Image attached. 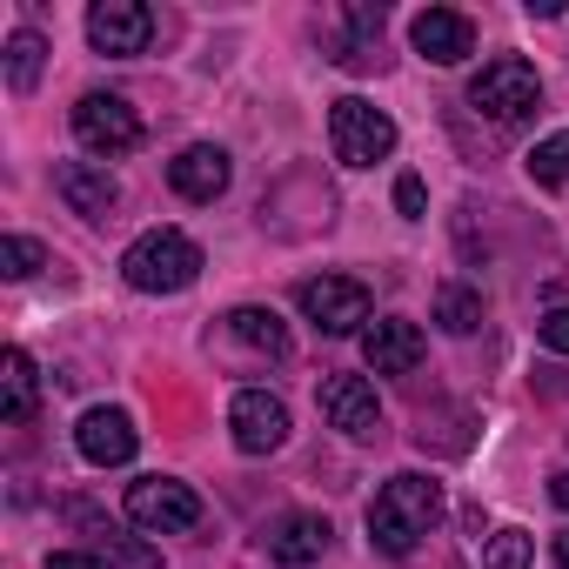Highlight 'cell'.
Here are the masks:
<instances>
[{
  "mask_svg": "<svg viewBox=\"0 0 569 569\" xmlns=\"http://www.w3.org/2000/svg\"><path fill=\"white\" fill-rule=\"evenodd\" d=\"M436 522H442V482L416 476V469L389 476L376 489V502H369V542H376V556H409Z\"/></svg>",
  "mask_w": 569,
  "mask_h": 569,
  "instance_id": "obj_1",
  "label": "cell"
},
{
  "mask_svg": "<svg viewBox=\"0 0 569 569\" xmlns=\"http://www.w3.org/2000/svg\"><path fill=\"white\" fill-rule=\"evenodd\" d=\"M194 274H201V248L181 228H148L121 254V281L141 296H181V289H194Z\"/></svg>",
  "mask_w": 569,
  "mask_h": 569,
  "instance_id": "obj_2",
  "label": "cell"
},
{
  "mask_svg": "<svg viewBox=\"0 0 569 569\" xmlns=\"http://www.w3.org/2000/svg\"><path fill=\"white\" fill-rule=\"evenodd\" d=\"M329 141H336V161L342 168H376L396 154V121L382 108H369L362 94H342L329 108Z\"/></svg>",
  "mask_w": 569,
  "mask_h": 569,
  "instance_id": "obj_3",
  "label": "cell"
},
{
  "mask_svg": "<svg viewBox=\"0 0 569 569\" xmlns=\"http://www.w3.org/2000/svg\"><path fill=\"white\" fill-rule=\"evenodd\" d=\"M469 108H482L489 121H522L542 108V81L522 54H496L476 81H469Z\"/></svg>",
  "mask_w": 569,
  "mask_h": 569,
  "instance_id": "obj_4",
  "label": "cell"
},
{
  "mask_svg": "<svg viewBox=\"0 0 569 569\" xmlns=\"http://www.w3.org/2000/svg\"><path fill=\"white\" fill-rule=\"evenodd\" d=\"M74 141L94 154V161H121L141 148V114L121 101V94H81L74 101Z\"/></svg>",
  "mask_w": 569,
  "mask_h": 569,
  "instance_id": "obj_5",
  "label": "cell"
},
{
  "mask_svg": "<svg viewBox=\"0 0 569 569\" xmlns=\"http://www.w3.org/2000/svg\"><path fill=\"white\" fill-rule=\"evenodd\" d=\"M296 309H302L322 336H356V329L376 316L369 289H362V281H349V274H316V281H302V289H296Z\"/></svg>",
  "mask_w": 569,
  "mask_h": 569,
  "instance_id": "obj_6",
  "label": "cell"
},
{
  "mask_svg": "<svg viewBox=\"0 0 569 569\" xmlns=\"http://www.w3.org/2000/svg\"><path fill=\"white\" fill-rule=\"evenodd\" d=\"M128 522H141L154 536L194 529L201 522V496L188 482H174V476H141V482H128Z\"/></svg>",
  "mask_w": 569,
  "mask_h": 569,
  "instance_id": "obj_7",
  "label": "cell"
},
{
  "mask_svg": "<svg viewBox=\"0 0 569 569\" xmlns=\"http://www.w3.org/2000/svg\"><path fill=\"white\" fill-rule=\"evenodd\" d=\"M228 429H234L241 456H274L289 442V409H281V396H268V389H241L228 402Z\"/></svg>",
  "mask_w": 569,
  "mask_h": 569,
  "instance_id": "obj_8",
  "label": "cell"
},
{
  "mask_svg": "<svg viewBox=\"0 0 569 569\" xmlns=\"http://www.w3.org/2000/svg\"><path fill=\"white\" fill-rule=\"evenodd\" d=\"M88 41H94L101 54L134 61V54H148V41H154V14L141 8V0H94V8H88Z\"/></svg>",
  "mask_w": 569,
  "mask_h": 569,
  "instance_id": "obj_9",
  "label": "cell"
},
{
  "mask_svg": "<svg viewBox=\"0 0 569 569\" xmlns=\"http://www.w3.org/2000/svg\"><path fill=\"white\" fill-rule=\"evenodd\" d=\"M322 416L349 442H376L382 436V402H376V382H362V376H329L322 382Z\"/></svg>",
  "mask_w": 569,
  "mask_h": 569,
  "instance_id": "obj_10",
  "label": "cell"
},
{
  "mask_svg": "<svg viewBox=\"0 0 569 569\" xmlns=\"http://www.w3.org/2000/svg\"><path fill=\"white\" fill-rule=\"evenodd\" d=\"M409 41H416V54L436 61V68H456V61L476 54V28H469V14H456V8H422V14L409 21Z\"/></svg>",
  "mask_w": 569,
  "mask_h": 569,
  "instance_id": "obj_11",
  "label": "cell"
},
{
  "mask_svg": "<svg viewBox=\"0 0 569 569\" xmlns=\"http://www.w3.org/2000/svg\"><path fill=\"white\" fill-rule=\"evenodd\" d=\"M422 329L416 322H402V316H382V322H369L362 329V362L376 369V376H416L422 369Z\"/></svg>",
  "mask_w": 569,
  "mask_h": 569,
  "instance_id": "obj_12",
  "label": "cell"
},
{
  "mask_svg": "<svg viewBox=\"0 0 569 569\" xmlns=\"http://www.w3.org/2000/svg\"><path fill=\"white\" fill-rule=\"evenodd\" d=\"M134 422L121 416V409H88L81 422H74V449L94 462V469H121V462H134Z\"/></svg>",
  "mask_w": 569,
  "mask_h": 569,
  "instance_id": "obj_13",
  "label": "cell"
},
{
  "mask_svg": "<svg viewBox=\"0 0 569 569\" xmlns=\"http://www.w3.org/2000/svg\"><path fill=\"white\" fill-rule=\"evenodd\" d=\"M228 154L214 148V141H194V148H181L174 161H168V188L181 194V201H214V194H228Z\"/></svg>",
  "mask_w": 569,
  "mask_h": 569,
  "instance_id": "obj_14",
  "label": "cell"
},
{
  "mask_svg": "<svg viewBox=\"0 0 569 569\" xmlns=\"http://www.w3.org/2000/svg\"><path fill=\"white\" fill-rule=\"evenodd\" d=\"M54 188H61V201H68L81 221H108L114 201H121V181H114L108 168H94V161H61V168H54Z\"/></svg>",
  "mask_w": 569,
  "mask_h": 569,
  "instance_id": "obj_15",
  "label": "cell"
},
{
  "mask_svg": "<svg viewBox=\"0 0 569 569\" xmlns=\"http://www.w3.org/2000/svg\"><path fill=\"white\" fill-rule=\"evenodd\" d=\"M329 522L322 516H281L274 529H268V556L281 562V569H309V562H322L329 556Z\"/></svg>",
  "mask_w": 569,
  "mask_h": 569,
  "instance_id": "obj_16",
  "label": "cell"
},
{
  "mask_svg": "<svg viewBox=\"0 0 569 569\" xmlns=\"http://www.w3.org/2000/svg\"><path fill=\"white\" fill-rule=\"evenodd\" d=\"M34 409H41V376H34V362H28V349H8L0 356V422H34Z\"/></svg>",
  "mask_w": 569,
  "mask_h": 569,
  "instance_id": "obj_17",
  "label": "cell"
},
{
  "mask_svg": "<svg viewBox=\"0 0 569 569\" xmlns=\"http://www.w3.org/2000/svg\"><path fill=\"white\" fill-rule=\"evenodd\" d=\"M41 68H48V41L34 34V28H14L8 34V94H34L41 88Z\"/></svg>",
  "mask_w": 569,
  "mask_h": 569,
  "instance_id": "obj_18",
  "label": "cell"
},
{
  "mask_svg": "<svg viewBox=\"0 0 569 569\" xmlns=\"http://www.w3.org/2000/svg\"><path fill=\"white\" fill-rule=\"evenodd\" d=\"M228 336L234 342H248V349H261V356H289V329H281V316L274 309H234L228 316Z\"/></svg>",
  "mask_w": 569,
  "mask_h": 569,
  "instance_id": "obj_19",
  "label": "cell"
},
{
  "mask_svg": "<svg viewBox=\"0 0 569 569\" xmlns=\"http://www.w3.org/2000/svg\"><path fill=\"white\" fill-rule=\"evenodd\" d=\"M101 542H94V562L101 569H161V556L148 549V542H134V536H121V529H94Z\"/></svg>",
  "mask_w": 569,
  "mask_h": 569,
  "instance_id": "obj_20",
  "label": "cell"
},
{
  "mask_svg": "<svg viewBox=\"0 0 569 569\" xmlns=\"http://www.w3.org/2000/svg\"><path fill=\"white\" fill-rule=\"evenodd\" d=\"M529 181L536 188H569V128L562 134H542L529 148Z\"/></svg>",
  "mask_w": 569,
  "mask_h": 569,
  "instance_id": "obj_21",
  "label": "cell"
},
{
  "mask_svg": "<svg viewBox=\"0 0 569 569\" xmlns=\"http://www.w3.org/2000/svg\"><path fill=\"white\" fill-rule=\"evenodd\" d=\"M436 322H442L449 336H476V322H482V296L462 289V281H449V289L436 296Z\"/></svg>",
  "mask_w": 569,
  "mask_h": 569,
  "instance_id": "obj_22",
  "label": "cell"
},
{
  "mask_svg": "<svg viewBox=\"0 0 569 569\" xmlns=\"http://www.w3.org/2000/svg\"><path fill=\"white\" fill-rule=\"evenodd\" d=\"M529 556H536V536L529 529H496L482 542V569H529Z\"/></svg>",
  "mask_w": 569,
  "mask_h": 569,
  "instance_id": "obj_23",
  "label": "cell"
},
{
  "mask_svg": "<svg viewBox=\"0 0 569 569\" xmlns=\"http://www.w3.org/2000/svg\"><path fill=\"white\" fill-rule=\"evenodd\" d=\"M34 268H48V248L28 241V234H0V274L8 281H28Z\"/></svg>",
  "mask_w": 569,
  "mask_h": 569,
  "instance_id": "obj_24",
  "label": "cell"
},
{
  "mask_svg": "<svg viewBox=\"0 0 569 569\" xmlns=\"http://www.w3.org/2000/svg\"><path fill=\"white\" fill-rule=\"evenodd\" d=\"M536 336H542V349H556V356H569V309H549V316L536 322Z\"/></svg>",
  "mask_w": 569,
  "mask_h": 569,
  "instance_id": "obj_25",
  "label": "cell"
},
{
  "mask_svg": "<svg viewBox=\"0 0 569 569\" xmlns=\"http://www.w3.org/2000/svg\"><path fill=\"white\" fill-rule=\"evenodd\" d=\"M396 208H402L409 221H422V208H429V194H422V174H402V181H396Z\"/></svg>",
  "mask_w": 569,
  "mask_h": 569,
  "instance_id": "obj_26",
  "label": "cell"
},
{
  "mask_svg": "<svg viewBox=\"0 0 569 569\" xmlns=\"http://www.w3.org/2000/svg\"><path fill=\"white\" fill-rule=\"evenodd\" d=\"M48 569H101V562H94V556H81V549H54V556H48Z\"/></svg>",
  "mask_w": 569,
  "mask_h": 569,
  "instance_id": "obj_27",
  "label": "cell"
},
{
  "mask_svg": "<svg viewBox=\"0 0 569 569\" xmlns=\"http://www.w3.org/2000/svg\"><path fill=\"white\" fill-rule=\"evenodd\" d=\"M549 502H556V509H569V469H562V476H549Z\"/></svg>",
  "mask_w": 569,
  "mask_h": 569,
  "instance_id": "obj_28",
  "label": "cell"
},
{
  "mask_svg": "<svg viewBox=\"0 0 569 569\" xmlns=\"http://www.w3.org/2000/svg\"><path fill=\"white\" fill-rule=\"evenodd\" d=\"M556 562H562V569H569V529H562V536H556Z\"/></svg>",
  "mask_w": 569,
  "mask_h": 569,
  "instance_id": "obj_29",
  "label": "cell"
}]
</instances>
